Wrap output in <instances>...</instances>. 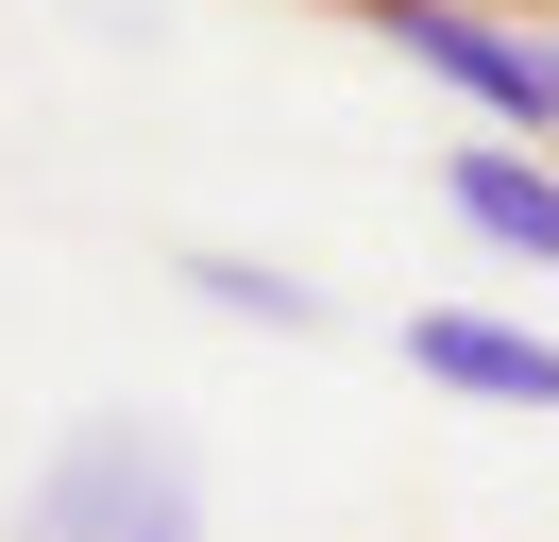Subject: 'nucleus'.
I'll return each mask as SVG.
<instances>
[{"instance_id": "nucleus-1", "label": "nucleus", "mask_w": 559, "mask_h": 542, "mask_svg": "<svg viewBox=\"0 0 559 542\" xmlns=\"http://www.w3.org/2000/svg\"><path fill=\"white\" fill-rule=\"evenodd\" d=\"M0 542H204V458H187L153 406H85Z\"/></svg>"}, {"instance_id": "nucleus-2", "label": "nucleus", "mask_w": 559, "mask_h": 542, "mask_svg": "<svg viewBox=\"0 0 559 542\" xmlns=\"http://www.w3.org/2000/svg\"><path fill=\"white\" fill-rule=\"evenodd\" d=\"M373 34H390L407 68H441L475 119H509V136L543 119V34H509L491 0H373Z\"/></svg>"}, {"instance_id": "nucleus-3", "label": "nucleus", "mask_w": 559, "mask_h": 542, "mask_svg": "<svg viewBox=\"0 0 559 542\" xmlns=\"http://www.w3.org/2000/svg\"><path fill=\"white\" fill-rule=\"evenodd\" d=\"M407 373H424V390L543 406V424H559V339H525V322H475V305H424V322H407Z\"/></svg>"}, {"instance_id": "nucleus-4", "label": "nucleus", "mask_w": 559, "mask_h": 542, "mask_svg": "<svg viewBox=\"0 0 559 542\" xmlns=\"http://www.w3.org/2000/svg\"><path fill=\"white\" fill-rule=\"evenodd\" d=\"M441 203H457V237H491V255L559 271V169H543V153H457Z\"/></svg>"}, {"instance_id": "nucleus-5", "label": "nucleus", "mask_w": 559, "mask_h": 542, "mask_svg": "<svg viewBox=\"0 0 559 542\" xmlns=\"http://www.w3.org/2000/svg\"><path fill=\"white\" fill-rule=\"evenodd\" d=\"M187 288H204L221 322H272V339H322V288H306V271H272V255H187Z\"/></svg>"}, {"instance_id": "nucleus-6", "label": "nucleus", "mask_w": 559, "mask_h": 542, "mask_svg": "<svg viewBox=\"0 0 559 542\" xmlns=\"http://www.w3.org/2000/svg\"><path fill=\"white\" fill-rule=\"evenodd\" d=\"M525 136H543V169H559V34H543V119H525Z\"/></svg>"}]
</instances>
